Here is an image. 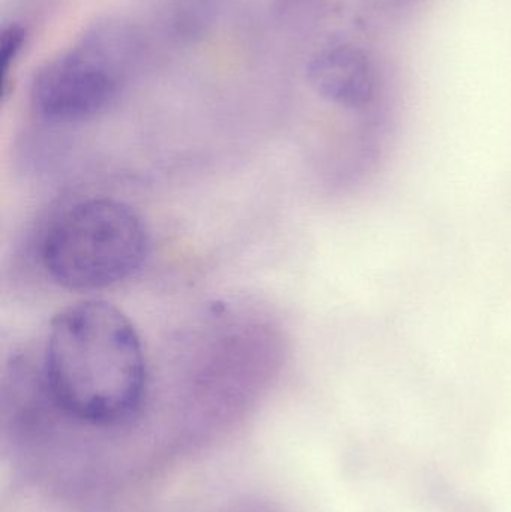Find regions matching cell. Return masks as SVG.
I'll use <instances>...</instances> for the list:
<instances>
[{"instance_id": "obj_1", "label": "cell", "mask_w": 511, "mask_h": 512, "mask_svg": "<svg viewBox=\"0 0 511 512\" xmlns=\"http://www.w3.org/2000/svg\"><path fill=\"white\" fill-rule=\"evenodd\" d=\"M41 387L57 411L95 427H116L140 412L147 363L140 334L113 304L86 300L51 322Z\"/></svg>"}, {"instance_id": "obj_2", "label": "cell", "mask_w": 511, "mask_h": 512, "mask_svg": "<svg viewBox=\"0 0 511 512\" xmlns=\"http://www.w3.org/2000/svg\"><path fill=\"white\" fill-rule=\"evenodd\" d=\"M149 233L128 204L90 198L63 212L42 239L41 262L53 282L69 291L119 285L140 270Z\"/></svg>"}, {"instance_id": "obj_3", "label": "cell", "mask_w": 511, "mask_h": 512, "mask_svg": "<svg viewBox=\"0 0 511 512\" xmlns=\"http://www.w3.org/2000/svg\"><path fill=\"white\" fill-rule=\"evenodd\" d=\"M122 32L101 27L65 56L47 63L33 78V110L53 123L93 119L116 102L120 62L125 56Z\"/></svg>"}, {"instance_id": "obj_4", "label": "cell", "mask_w": 511, "mask_h": 512, "mask_svg": "<svg viewBox=\"0 0 511 512\" xmlns=\"http://www.w3.org/2000/svg\"><path fill=\"white\" fill-rule=\"evenodd\" d=\"M26 33L18 24H11L2 33V51H0V71H2V92L8 90L9 72L24 45Z\"/></svg>"}]
</instances>
